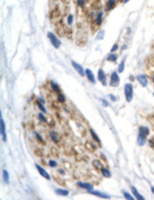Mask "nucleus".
Segmentation results:
<instances>
[{
  "label": "nucleus",
  "mask_w": 154,
  "mask_h": 200,
  "mask_svg": "<svg viewBox=\"0 0 154 200\" xmlns=\"http://www.w3.org/2000/svg\"><path fill=\"white\" fill-rule=\"evenodd\" d=\"M124 97L127 103H131L133 99V85L131 83H126L124 85Z\"/></svg>",
  "instance_id": "1"
},
{
  "label": "nucleus",
  "mask_w": 154,
  "mask_h": 200,
  "mask_svg": "<svg viewBox=\"0 0 154 200\" xmlns=\"http://www.w3.org/2000/svg\"><path fill=\"white\" fill-rule=\"evenodd\" d=\"M47 37H48V39L50 40V43L54 45V48H56V49L60 48V46H61V41L59 40V38H58L54 33L48 32V33H47Z\"/></svg>",
  "instance_id": "2"
},
{
  "label": "nucleus",
  "mask_w": 154,
  "mask_h": 200,
  "mask_svg": "<svg viewBox=\"0 0 154 200\" xmlns=\"http://www.w3.org/2000/svg\"><path fill=\"white\" fill-rule=\"evenodd\" d=\"M120 83V78L118 75V72H112V74L110 76V83L109 84L112 87H117Z\"/></svg>",
  "instance_id": "3"
},
{
  "label": "nucleus",
  "mask_w": 154,
  "mask_h": 200,
  "mask_svg": "<svg viewBox=\"0 0 154 200\" xmlns=\"http://www.w3.org/2000/svg\"><path fill=\"white\" fill-rule=\"evenodd\" d=\"M0 133L2 136V141L6 142L7 141V136H6V129H5V122L4 119L2 117L0 118Z\"/></svg>",
  "instance_id": "4"
},
{
  "label": "nucleus",
  "mask_w": 154,
  "mask_h": 200,
  "mask_svg": "<svg viewBox=\"0 0 154 200\" xmlns=\"http://www.w3.org/2000/svg\"><path fill=\"white\" fill-rule=\"evenodd\" d=\"M137 80H138V82L143 87H147V86H148L149 80H148V78H147V76L145 74H139V75H137Z\"/></svg>",
  "instance_id": "5"
},
{
  "label": "nucleus",
  "mask_w": 154,
  "mask_h": 200,
  "mask_svg": "<svg viewBox=\"0 0 154 200\" xmlns=\"http://www.w3.org/2000/svg\"><path fill=\"white\" fill-rule=\"evenodd\" d=\"M71 64H72V66H73V68L76 70V72L80 75V76H82V77L84 76V75H85V70L82 68L81 65L78 64V63H77V62H75V61H72Z\"/></svg>",
  "instance_id": "6"
},
{
  "label": "nucleus",
  "mask_w": 154,
  "mask_h": 200,
  "mask_svg": "<svg viewBox=\"0 0 154 200\" xmlns=\"http://www.w3.org/2000/svg\"><path fill=\"white\" fill-rule=\"evenodd\" d=\"M98 79L104 86L107 85V77H106L105 72L103 69H99V71H98Z\"/></svg>",
  "instance_id": "7"
},
{
  "label": "nucleus",
  "mask_w": 154,
  "mask_h": 200,
  "mask_svg": "<svg viewBox=\"0 0 154 200\" xmlns=\"http://www.w3.org/2000/svg\"><path fill=\"white\" fill-rule=\"evenodd\" d=\"M35 166H36V168H37V170H38V172L40 174V175H42V177H43L44 179H47V181H50V175H49V174L46 172L43 167L40 166V165H39V164H37V163L35 164Z\"/></svg>",
  "instance_id": "8"
},
{
  "label": "nucleus",
  "mask_w": 154,
  "mask_h": 200,
  "mask_svg": "<svg viewBox=\"0 0 154 200\" xmlns=\"http://www.w3.org/2000/svg\"><path fill=\"white\" fill-rule=\"evenodd\" d=\"M76 185L78 186L79 188L81 189H84L86 190L87 192H90L92 190H94V185L92 184H90V183H84V182H77Z\"/></svg>",
  "instance_id": "9"
},
{
  "label": "nucleus",
  "mask_w": 154,
  "mask_h": 200,
  "mask_svg": "<svg viewBox=\"0 0 154 200\" xmlns=\"http://www.w3.org/2000/svg\"><path fill=\"white\" fill-rule=\"evenodd\" d=\"M90 194L92 195H95V196H97V197H100V198H104V199H110V196L108 194H106V193H103V192H100V191H96V190H92V191H90Z\"/></svg>",
  "instance_id": "10"
},
{
  "label": "nucleus",
  "mask_w": 154,
  "mask_h": 200,
  "mask_svg": "<svg viewBox=\"0 0 154 200\" xmlns=\"http://www.w3.org/2000/svg\"><path fill=\"white\" fill-rule=\"evenodd\" d=\"M85 75H86V78L88 79V81L92 84H95L96 83V77H95V74L92 73V71L90 69H86L85 70Z\"/></svg>",
  "instance_id": "11"
},
{
  "label": "nucleus",
  "mask_w": 154,
  "mask_h": 200,
  "mask_svg": "<svg viewBox=\"0 0 154 200\" xmlns=\"http://www.w3.org/2000/svg\"><path fill=\"white\" fill-rule=\"evenodd\" d=\"M103 18H104V11L101 9V10H99V11H98L97 17H96V20H95L96 25H97V26H101V24H102V22H103Z\"/></svg>",
  "instance_id": "12"
},
{
  "label": "nucleus",
  "mask_w": 154,
  "mask_h": 200,
  "mask_svg": "<svg viewBox=\"0 0 154 200\" xmlns=\"http://www.w3.org/2000/svg\"><path fill=\"white\" fill-rule=\"evenodd\" d=\"M139 134H141V136H145V138H147V136H149V133H150V129H149L148 127H146V126H140L139 127Z\"/></svg>",
  "instance_id": "13"
},
{
  "label": "nucleus",
  "mask_w": 154,
  "mask_h": 200,
  "mask_svg": "<svg viewBox=\"0 0 154 200\" xmlns=\"http://www.w3.org/2000/svg\"><path fill=\"white\" fill-rule=\"evenodd\" d=\"M131 193H133V195L136 197V199H139V200H145V197H143V195H141L140 193L138 192V189H137L136 187H131Z\"/></svg>",
  "instance_id": "14"
},
{
  "label": "nucleus",
  "mask_w": 154,
  "mask_h": 200,
  "mask_svg": "<svg viewBox=\"0 0 154 200\" xmlns=\"http://www.w3.org/2000/svg\"><path fill=\"white\" fill-rule=\"evenodd\" d=\"M116 1H117V0H108L107 3H106V5H105V10H106V11H109V10L112 9V8L115 6Z\"/></svg>",
  "instance_id": "15"
},
{
  "label": "nucleus",
  "mask_w": 154,
  "mask_h": 200,
  "mask_svg": "<svg viewBox=\"0 0 154 200\" xmlns=\"http://www.w3.org/2000/svg\"><path fill=\"white\" fill-rule=\"evenodd\" d=\"M54 193L59 196H68L69 195V191L65 189H61V188H58V189L54 190Z\"/></svg>",
  "instance_id": "16"
},
{
  "label": "nucleus",
  "mask_w": 154,
  "mask_h": 200,
  "mask_svg": "<svg viewBox=\"0 0 154 200\" xmlns=\"http://www.w3.org/2000/svg\"><path fill=\"white\" fill-rule=\"evenodd\" d=\"M146 138L145 136H141V134H139L138 133V136H137V144H138L139 146H144L145 144H146Z\"/></svg>",
  "instance_id": "17"
},
{
  "label": "nucleus",
  "mask_w": 154,
  "mask_h": 200,
  "mask_svg": "<svg viewBox=\"0 0 154 200\" xmlns=\"http://www.w3.org/2000/svg\"><path fill=\"white\" fill-rule=\"evenodd\" d=\"M49 136H50L51 141L54 142V143H59V136H58V133H56V131L54 130H50L49 131Z\"/></svg>",
  "instance_id": "18"
},
{
  "label": "nucleus",
  "mask_w": 154,
  "mask_h": 200,
  "mask_svg": "<svg viewBox=\"0 0 154 200\" xmlns=\"http://www.w3.org/2000/svg\"><path fill=\"white\" fill-rule=\"evenodd\" d=\"M101 174H102V175L104 177H107V179L111 177V172L108 168H105V167H102V168H101Z\"/></svg>",
  "instance_id": "19"
},
{
  "label": "nucleus",
  "mask_w": 154,
  "mask_h": 200,
  "mask_svg": "<svg viewBox=\"0 0 154 200\" xmlns=\"http://www.w3.org/2000/svg\"><path fill=\"white\" fill-rule=\"evenodd\" d=\"M2 177H3V181H4L5 184H9V174L6 169H3L2 172Z\"/></svg>",
  "instance_id": "20"
},
{
  "label": "nucleus",
  "mask_w": 154,
  "mask_h": 200,
  "mask_svg": "<svg viewBox=\"0 0 154 200\" xmlns=\"http://www.w3.org/2000/svg\"><path fill=\"white\" fill-rule=\"evenodd\" d=\"M124 67H125V58H123L122 61L120 62V64L118 66V69H117V72L118 73H122L124 71Z\"/></svg>",
  "instance_id": "21"
},
{
  "label": "nucleus",
  "mask_w": 154,
  "mask_h": 200,
  "mask_svg": "<svg viewBox=\"0 0 154 200\" xmlns=\"http://www.w3.org/2000/svg\"><path fill=\"white\" fill-rule=\"evenodd\" d=\"M50 86H51V88L54 89V91H56V92H61V88H60V86L58 84H56V82L52 80V81H50Z\"/></svg>",
  "instance_id": "22"
},
{
  "label": "nucleus",
  "mask_w": 154,
  "mask_h": 200,
  "mask_svg": "<svg viewBox=\"0 0 154 200\" xmlns=\"http://www.w3.org/2000/svg\"><path fill=\"white\" fill-rule=\"evenodd\" d=\"M90 134H92V138L95 140L97 143H101V140H100V138L98 136V134L95 132V130L94 129H90Z\"/></svg>",
  "instance_id": "23"
},
{
  "label": "nucleus",
  "mask_w": 154,
  "mask_h": 200,
  "mask_svg": "<svg viewBox=\"0 0 154 200\" xmlns=\"http://www.w3.org/2000/svg\"><path fill=\"white\" fill-rule=\"evenodd\" d=\"M117 58H118V56L116 54H109V56H108L107 61H109V62H115V61H117Z\"/></svg>",
  "instance_id": "24"
},
{
  "label": "nucleus",
  "mask_w": 154,
  "mask_h": 200,
  "mask_svg": "<svg viewBox=\"0 0 154 200\" xmlns=\"http://www.w3.org/2000/svg\"><path fill=\"white\" fill-rule=\"evenodd\" d=\"M38 120L40 121L41 123H46V117L43 115V112L38 113Z\"/></svg>",
  "instance_id": "25"
},
{
  "label": "nucleus",
  "mask_w": 154,
  "mask_h": 200,
  "mask_svg": "<svg viewBox=\"0 0 154 200\" xmlns=\"http://www.w3.org/2000/svg\"><path fill=\"white\" fill-rule=\"evenodd\" d=\"M37 107L39 108V110H40L41 112H43V113H46V112H47V111H46V109H45V107H44V104H42V103L38 102V101H37Z\"/></svg>",
  "instance_id": "26"
},
{
  "label": "nucleus",
  "mask_w": 154,
  "mask_h": 200,
  "mask_svg": "<svg viewBox=\"0 0 154 200\" xmlns=\"http://www.w3.org/2000/svg\"><path fill=\"white\" fill-rule=\"evenodd\" d=\"M122 194H123V196H124V198L125 199H129V200H135L136 199V197H133L129 193H127L126 191H122Z\"/></svg>",
  "instance_id": "27"
},
{
  "label": "nucleus",
  "mask_w": 154,
  "mask_h": 200,
  "mask_svg": "<svg viewBox=\"0 0 154 200\" xmlns=\"http://www.w3.org/2000/svg\"><path fill=\"white\" fill-rule=\"evenodd\" d=\"M58 99H59V102L60 103H65V102H66L65 95H63V93H61V92H59V93H58Z\"/></svg>",
  "instance_id": "28"
},
{
  "label": "nucleus",
  "mask_w": 154,
  "mask_h": 200,
  "mask_svg": "<svg viewBox=\"0 0 154 200\" xmlns=\"http://www.w3.org/2000/svg\"><path fill=\"white\" fill-rule=\"evenodd\" d=\"M92 164H94V166L97 167V168H102V163H101V161H99V160H94L92 161Z\"/></svg>",
  "instance_id": "29"
},
{
  "label": "nucleus",
  "mask_w": 154,
  "mask_h": 200,
  "mask_svg": "<svg viewBox=\"0 0 154 200\" xmlns=\"http://www.w3.org/2000/svg\"><path fill=\"white\" fill-rule=\"evenodd\" d=\"M76 3L79 7H84L85 4V0H76Z\"/></svg>",
  "instance_id": "30"
},
{
  "label": "nucleus",
  "mask_w": 154,
  "mask_h": 200,
  "mask_svg": "<svg viewBox=\"0 0 154 200\" xmlns=\"http://www.w3.org/2000/svg\"><path fill=\"white\" fill-rule=\"evenodd\" d=\"M34 136H35L36 138H38V141H39V142H41V143H43V138H42V136H41L40 134H39V133L37 132V131H34Z\"/></svg>",
  "instance_id": "31"
},
{
  "label": "nucleus",
  "mask_w": 154,
  "mask_h": 200,
  "mask_svg": "<svg viewBox=\"0 0 154 200\" xmlns=\"http://www.w3.org/2000/svg\"><path fill=\"white\" fill-rule=\"evenodd\" d=\"M48 165L50 167H56V166H58V163H56V160H49V161H48Z\"/></svg>",
  "instance_id": "32"
},
{
  "label": "nucleus",
  "mask_w": 154,
  "mask_h": 200,
  "mask_svg": "<svg viewBox=\"0 0 154 200\" xmlns=\"http://www.w3.org/2000/svg\"><path fill=\"white\" fill-rule=\"evenodd\" d=\"M104 33H105L104 31H100V32H99V35L97 36L98 40H102V39L104 38Z\"/></svg>",
  "instance_id": "33"
},
{
  "label": "nucleus",
  "mask_w": 154,
  "mask_h": 200,
  "mask_svg": "<svg viewBox=\"0 0 154 200\" xmlns=\"http://www.w3.org/2000/svg\"><path fill=\"white\" fill-rule=\"evenodd\" d=\"M67 22H68V25H72V24H73V15H68Z\"/></svg>",
  "instance_id": "34"
},
{
  "label": "nucleus",
  "mask_w": 154,
  "mask_h": 200,
  "mask_svg": "<svg viewBox=\"0 0 154 200\" xmlns=\"http://www.w3.org/2000/svg\"><path fill=\"white\" fill-rule=\"evenodd\" d=\"M118 47H119V46H118V44L115 43L114 45L112 46V48H111V52H114V51H116L118 49Z\"/></svg>",
  "instance_id": "35"
},
{
  "label": "nucleus",
  "mask_w": 154,
  "mask_h": 200,
  "mask_svg": "<svg viewBox=\"0 0 154 200\" xmlns=\"http://www.w3.org/2000/svg\"><path fill=\"white\" fill-rule=\"evenodd\" d=\"M101 102H102V104L104 105V107H108V102L105 99H101Z\"/></svg>",
  "instance_id": "36"
},
{
  "label": "nucleus",
  "mask_w": 154,
  "mask_h": 200,
  "mask_svg": "<svg viewBox=\"0 0 154 200\" xmlns=\"http://www.w3.org/2000/svg\"><path fill=\"white\" fill-rule=\"evenodd\" d=\"M37 101H38V102H40V103H42V104H45V100H44L43 97H37Z\"/></svg>",
  "instance_id": "37"
},
{
  "label": "nucleus",
  "mask_w": 154,
  "mask_h": 200,
  "mask_svg": "<svg viewBox=\"0 0 154 200\" xmlns=\"http://www.w3.org/2000/svg\"><path fill=\"white\" fill-rule=\"evenodd\" d=\"M109 97H110V99L112 100V102H116V97L114 95H110Z\"/></svg>",
  "instance_id": "38"
},
{
  "label": "nucleus",
  "mask_w": 154,
  "mask_h": 200,
  "mask_svg": "<svg viewBox=\"0 0 154 200\" xmlns=\"http://www.w3.org/2000/svg\"><path fill=\"white\" fill-rule=\"evenodd\" d=\"M95 17H97V15H96V13H94V11H92V13H90V18L94 19V18H95Z\"/></svg>",
  "instance_id": "39"
},
{
  "label": "nucleus",
  "mask_w": 154,
  "mask_h": 200,
  "mask_svg": "<svg viewBox=\"0 0 154 200\" xmlns=\"http://www.w3.org/2000/svg\"><path fill=\"white\" fill-rule=\"evenodd\" d=\"M58 172H59V174H65L64 169H59V170H58Z\"/></svg>",
  "instance_id": "40"
},
{
  "label": "nucleus",
  "mask_w": 154,
  "mask_h": 200,
  "mask_svg": "<svg viewBox=\"0 0 154 200\" xmlns=\"http://www.w3.org/2000/svg\"><path fill=\"white\" fill-rule=\"evenodd\" d=\"M126 47H127V45H126V44H124V45H122V47H121V49H122V50H125Z\"/></svg>",
  "instance_id": "41"
},
{
  "label": "nucleus",
  "mask_w": 154,
  "mask_h": 200,
  "mask_svg": "<svg viewBox=\"0 0 154 200\" xmlns=\"http://www.w3.org/2000/svg\"><path fill=\"white\" fill-rule=\"evenodd\" d=\"M151 192L154 194V187H153V186H151Z\"/></svg>",
  "instance_id": "42"
},
{
  "label": "nucleus",
  "mask_w": 154,
  "mask_h": 200,
  "mask_svg": "<svg viewBox=\"0 0 154 200\" xmlns=\"http://www.w3.org/2000/svg\"><path fill=\"white\" fill-rule=\"evenodd\" d=\"M128 1H129V0H123V3H124V4H125V3H127Z\"/></svg>",
  "instance_id": "43"
},
{
  "label": "nucleus",
  "mask_w": 154,
  "mask_h": 200,
  "mask_svg": "<svg viewBox=\"0 0 154 200\" xmlns=\"http://www.w3.org/2000/svg\"><path fill=\"white\" fill-rule=\"evenodd\" d=\"M152 81H153V83H154V75L152 76Z\"/></svg>",
  "instance_id": "44"
},
{
  "label": "nucleus",
  "mask_w": 154,
  "mask_h": 200,
  "mask_svg": "<svg viewBox=\"0 0 154 200\" xmlns=\"http://www.w3.org/2000/svg\"><path fill=\"white\" fill-rule=\"evenodd\" d=\"M153 97H154V93H153Z\"/></svg>",
  "instance_id": "45"
}]
</instances>
